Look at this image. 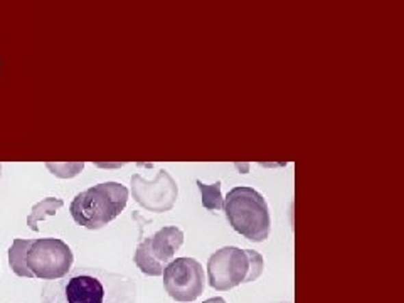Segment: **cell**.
Returning a JSON list of instances; mask_svg holds the SVG:
<instances>
[{
    "label": "cell",
    "instance_id": "cell-1",
    "mask_svg": "<svg viewBox=\"0 0 404 303\" xmlns=\"http://www.w3.org/2000/svg\"><path fill=\"white\" fill-rule=\"evenodd\" d=\"M40 303H137V283L121 273L78 266L44 284Z\"/></svg>",
    "mask_w": 404,
    "mask_h": 303
},
{
    "label": "cell",
    "instance_id": "cell-2",
    "mask_svg": "<svg viewBox=\"0 0 404 303\" xmlns=\"http://www.w3.org/2000/svg\"><path fill=\"white\" fill-rule=\"evenodd\" d=\"M130 192L118 182H103L79 192L69 206V213L78 226L90 231L108 226L127 208Z\"/></svg>",
    "mask_w": 404,
    "mask_h": 303
},
{
    "label": "cell",
    "instance_id": "cell-3",
    "mask_svg": "<svg viewBox=\"0 0 404 303\" xmlns=\"http://www.w3.org/2000/svg\"><path fill=\"white\" fill-rule=\"evenodd\" d=\"M224 213L229 226L253 243L266 241L271 231V216L266 199L248 186H238L227 192Z\"/></svg>",
    "mask_w": 404,
    "mask_h": 303
},
{
    "label": "cell",
    "instance_id": "cell-4",
    "mask_svg": "<svg viewBox=\"0 0 404 303\" xmlns=\"http://www.w3.org/2000/svg\"><path fill=\"white\" fill-rule=\"evenodd\" d=\"M263 256L255 250L224 246L207 260V282L218 291H229L263 275Z\"/></svg>",
    "mask_w": 404,
    "mask_h": 303
},
{
    "label": "cell",
    "instance_id": "cell-5",
    "mask_svg": "<svg viewBox=\"0 0 404 303\" xmlns=\"http://www.w3.org/2000/svg\"><path fill=\"white\" fill-rule=\"evenodd\" d=\"M73 261L75 256L71 247L58 238L34 239L25 254V263L34 278L47 280V282L68 275L73 268Z\"/></svg>",
    "mask_w": 404,
    "mask_h": 303
},
{
    "label": "cell",
    "instance_id": "cell-6",
    "mask_svg": "<svg viewBox=\"0 0 404 303\" xmlns=\"http://www.w3.org/2000/svg\"><path fill=\"white\" fill-rule=\"evenodd\" d=\"M164 288L175 302H196L205 287V273L194 258H175L164 268Z\"/></svg>",
    "mask_w": 404,
    "mask_h": 303
},
{
    "label": "cell",
    "instance_id": "cell-7",
    "mask_svg": "<svg viewBox=\"0 0 404 303\" xmlns=\"http://www.w3.org/2000/svg\"><path fill=\"white\" fill-rule=\"evenodd\" d=\"M134 199L149 213H168L179 197V186L167 171H157L153 179H143L140 173L131 175Z\"/></svg>",
    "mask_w": 404,
    "mask_h": 303
},
{
    "label": "cell",
    "instance_id": "cell-8",
    "mask_svg": "<svg viewBox=\"0 0 404 303\" xmlns=\"http://www.w3.org/2000/svg\"><path fill=\"white\" fill-rule=\"evenodd\" d=\"M140 243L147 247L153 260L167 266L174 260L179 247L184 245V232L175 226H165L150 238L142 239Z\"/></svg>",
    "mask_w": 404,
    "mask_h": 303
},
{
    "label": "cell",
    "instance_id": "cell-9",
    "mask_svg": "<svg viewBox=\"0 0 404 303\" xmlns=\"http://www.w3.org/2000/svg\"><path fill=\"white\" fill-rule=\"evenodd\" d=\"M31 239H14L12 246L9 247V266L17 276L21 278H34L31 269L27 268L25 263V254H27Z\"/></svg>",
    "mask_w": 404,
    "mask_h": 303
},
{
    "label": "cell",
    "instance_id": "cell-10",
    "mask_svg": "<svg viewBox=\"0 0 404 303\" xmlns=\"http://www.w3.org/2000/svg\"><path fill=\"white\" fill-rule=\"evenodd\" d=\"M62 206H64L62 199H58V197L42 199V201L38 202V204L32 206L31 214L27 216V226L31 228V231L38 232L40 221H44L46 217L54 216V214H56Z\"/></svg>",
    "mask_w": 404,
    "mask_h": 303
},
{
    "label": "cell",
    "instance_id": "cell-11",
    "mask_svg": "<svg viewBox=\"0 0 404 303\" xmlns=\"http://www.w3.org/2000/svg\"><path fill=\"white\" fill-rule=\"evenodd\" d=\"M197 189L201 192V197H202V206H204L205 209L211 210V213H216V210H223L224 208V197H223V192H221V187L223 184L216 182V184H211V186H207V184H202L201 180H197Z\"/></svg>",
    "mask_w": 404,
    "mask_h": 303
},
{
    "label": "cell",
    "instance_id": "cell-12",
    "mask_svg": "<svg viewBox=\"0 0 404 303\" xmlns=\"http://www.w3.org/2000/svg\"><path fill=\"white\" fill-rule=\"evenodd\" d=\"M134 261L135 265H137V268L140 269L143 275L147 276H160L162 273H164V265H160L159 261L153 260L152 256H150V253L147 251V247L142 245V243H138L137 250H135V256H134Z\"/></svg>",
    "mask_w": 404,
    "mask_h": 303
},
{
    "label": "cell",
    "instance_id": "cell-13",
    "mask_svg": "<svg viewBox=\"0 0 404 303\" xmlns=\"http://www.w3.org/2000/svg\"><path fill=\"white\" fill-rule=\"evenodd\" d=\"M202 303H227L226 300H224L223 297H216V298H209V300L202 302Z\"/></svg>",
    "mask_w": 404,
    "mask_h": 303
},
{
    "label": "cell",
    "instance_id": "cell-14",
    "mask_svg": "<svg viewBox=\"0 0 404 303\" xmlns=\"http://www.w3.org/2000/svg\"><path fill=\"white\" fill-rule=\"evenodd\" d=\"M0 171H2V165H0Z\"/></svg>",
    "mask_w": 404,
    "mask_h": 303
}]
</instances>
